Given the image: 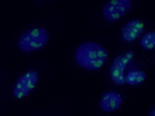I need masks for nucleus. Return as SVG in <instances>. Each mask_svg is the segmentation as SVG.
Wrapping results in <instances>:
<instances>
[{
  "mask_svg": "<svg viewBox=\"0 0 155 116\" xmlns=\"http://www.w3.org/2000/svg\"><path fill=\"white\" fill-rule=\"evenodd\" d=\"M107 57V51L102 45L91 41L80 45L74 54L78 64L90 71L96 70L101 68L105 63Z\"/></svg>",
  "mask_w": 155,
  "mask_h": 116,
  "instance_id": "1",
  "label": "nucleus"
},
{
  "mask_svg": "<svg viewBox=\"0 0 155 116\" xmlns=\"http://www.w3.org/2000/svg\"><path fill=\"white\" fill-rule=\"evenodd\" d=\"M49 36L47 31L41 27L30 29L21 35L18 44L22 51L29 53L41 49L48 43Z\"/></svg>",
  "mask_w": 155,
  "mask_h": 116,
  "instance_id": "2",
  "label": "nucleus"
},
{
  "mask_svg": "<svg viewBox=\"0 0 155 116\" xmlns=\"http://www.w3.org/2000/svg\"><path fill=\"white\" fill-rule=\"evenodd\" d=\"M134 56V53L129 50L116 56L113 60L109 70V75L112 82L118 86L126 83L124 72Z\"/></svg>",
  "mask_w": 155,
  "mask_h": 116,
  "instance_id": "3",
  "label": "nucleus"
},
{
  "mask_svg": "<svg viewBox=\"0 0 155 116\" xmlns=\"http://www.w3.org/2000/svg\"><path fill=\"white\" fill-rule=\"evenodd\" d=\"M131 0H110L107 1L103 8L102 14L105 20L113 23L121 18L131 8Z\"/></svg>",
  "mask_w": 155,
  "mask_h": 116,
  "instance_id": "4",
  "label": "nucleus"
},
{
  "mask_svg": "<svg viewBox=\"0 0 155 116\" xmlns=\"http://www.w3.org/2000/svg\"><path fill=\"white\" fill-rule=\"evenodd\" d=\"M38 80L37 73L29 70L21 76L17 81L13 90L15 98L20 99L26 96L35 88Z\"/></svg>",
  "mask_w": 155,
  "mask_h": 116,
  "instance_id": "5",
  "label": "nucleus"
},
{
  "mask_svg": "<svg viewBox=\"0 0 155 116\" xmlns=\"http://www.w3.org/2000/svg\"><path fill=\"white\" fill-rule=\"evenodd\" d=\"M144 24L141 20L133 19L127 22L122 27L121 35L124 41L131 43L136 40L144 31Z\"/></svg>",
  "mask_w": 155,
  "mask_h": 116,
  "instance_id": "6",
  "label": "nucleus"
},
{
  "mask_svg": "<svg viewBox=\"0 0 155 116\" xmlns=\"http://www.w3.org/2000/svg\"><path fill=\"white\" fill-rule=\"evenodd\" d=\"M122 102V98L120 94L115 91H108L103 94L100 105L103 111L111 112L117 110Z\"/></svg>",
  "mask_w": 155,
  "mask_h": 116,
  "instance_id": "7",
  "label": "nucleus"
},
{
  "mask_svg": "<svg viewBox=\"0 0 155 116\" xmlns=\"http://www.w3.org/2000/svg\"><path fill=\"white\" fill-rule=\"evenodd\" d=\"M146 79V74L140 70L130 71L125 76L126 83L131 86L140 85L144 82Z\"/></svg>",
  "mask_w": 155,
  "mask_h": 116,
  "instance_id": "8",
  "label": "nucleus"
},
{
  "mask_svg": "<svg viewBox=\"0 0 155 116\" xmlns=\"http://www.w3.org/2000/svg\"><path fill=\"white\" fill-rule=\"evenodd\" d=\"M140 44L144 49L147 50H152L155 47V33L153 31L145 33L142 37Z\"/></svg>",
  "mask_w": 155,
  "mask_h": 116,
  "instance_id": "9",
  "label": "nucleus"
},
{
  "mask_svg": "<svg viewBox=\"0 0 155 116\" xmlns=\"http://www.w3.org/2000/svg\"><path fill=\"white\" fill-rule=\"evenodd\" d=\"M155 107H154L151 111L149 116H155Z\"/></svg>",
  "mask_w": 155,
  "mask_h": 116,
  "instance_id": "10",
  "label": "nucleus"
}]
</instances>
